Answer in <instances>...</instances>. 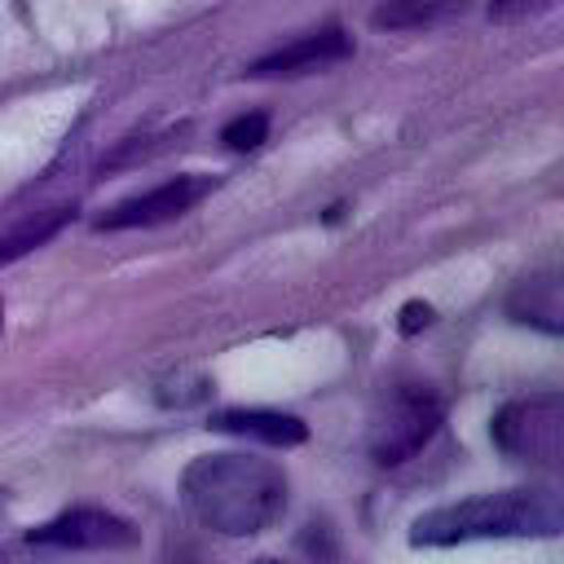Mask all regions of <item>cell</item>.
Here are the masks:
<instances>
[{"instance_id":"obj_5","label":"cell","mask_w":564,"mask_h":564,"mask_svg":"<svg viewBox=\"0 0 564 564\" xmlns=\"http://www.w3.org/2000/svg\"><path fill=\"white\" fill-rule=\"evenodd\" d=\"M216 189V176H203V172H189V176H172L145 194H132L123 203H115L97 229H137V225H163V220H176L185 216L194 203H203L207 194Z\"/></svg>"},{"instance_id":"obj_2","label":"cell","mask_w":564,"mask_h":564,"mask_svg":"<svg viewBox=\"0 0 564 564\" xmlns=\"http://www.w3.org/2000/svg\"><path fill=\"white\" fill-rule=\"evenodd\" d=\"M560 529H564V511L551 489H498L423 511L410 524V542L454 546L480 538H555Z\"/></svg>"},{"instance_id":"obj_4","label":"cell","mask_w":564,"mask_h":564,"mask_svg":"<svg viewBox=\"0 0 564 564\" xmlns=\"http://www.w3.org/2000/svg\"><path fill=\"white\" fill-rule=\"evenodd\" d=\"M441 414H445V405H441V397L432 388H423V383L392 388L388 401H383V410L375 414V427H370V454H375V463L397 467V463L414 458L432 441V432L441 427Z\"/></svg>"},{"instance_id":"obj_1","label":"cell","mask_w":564,"mask_h":564,"mask_svg":"<svg viewBox=\"0 0 564 564\" xmlns=\"http://www.w3.org/2000/svg\"><path fill=\"white\" fill-rule=\"evenodd\" d=\"M185 511L225 538H251L282 520L286 471L256 454H203L181 471Z\"/></svg>"},{"instance_id":"obj_13","label":"cell","mask_w":564,"mask_h":564,"mask_svg":"<svg viewBox=\"0 0 564 564\" xmlns=\"http://www.w3.org/2000/svg\"><path fill=\"white\" fill-rule=\"evenodd\" d=\"M555 0H489V18L494 22H524L542 9H551Z\"/></svg>"},{"instance_id":"obj_12","label":"cell","mask_w":564,"mask_h":564,"mask_svg":"<svg viewBox=\"0 0 564 564\" xmlns=\"http://www.w3.org/2000/svg\"><path fill=\"white\" fill-rule=\"evenodd\" d=\"M264 137H269V119H264L260 110L238 115V119H229V123L220 128V141H225L229 150H256V145H264Z\"/></svg>"},{"instance_id":"obj_10","label":"cell","mask_w":564,"mask_h":564,"mask_svg":"<svg viewBox=\"0 0 564 564\" xmlns=\"http://www.w3.org/2000/svg\"><path fill=\"white\" fill-rule=\"evenodd\" d=\"M463 0H383L375 9V26H388V31H414V26H432L449 13H458Z\"/></svg>"},{"instance_id":"obj_8","label":"cell","mask_w":564,"mask_h":564,"mask_svg":"<svg viewBox=\"0 0 564 564\" xmlns=\"http://www.w3.org/2000/svg\"><path fill=\"white\" fill-rule=\"evenodd\" d=\"M212 427L234 432V436H251V441H264V445H278V449L308 441L304 419L278 414V410H220V414H212Z\"/></svg>"},{"instance_id":"obj_7","label":"cell","mask_w":564,"mask_h":564,"mask_svg":"<svg viewBox=\"0 0 564 564\" xmlns=\"http://www.w3.org/2000/svg\"><path fill=\"white\" fill-rule=\"evenodd\" d=\"M348 53H352V35H344L339 26H326V31H308V35H300L295 44L273 48L269 57L251 62L247 75H256V79H273V75H308V70H326V66L344 62Z\"/></svg>"},{"instance_id":"obj_3","label":"cell","mask_w":564,"mask_h":564,"mask_svg":"<svg viewBox=\"0 0 564 564\" xmlns=\"http://www.w3.org/2000/svg\"><path fill=\"white\" fill-rule=\"evenodd\" d=\"M489 436L507 458L555 467L564 454V397L560 392H529V397L498 405Z\"/></svg>"},{"instance_id":"obj_11","label":"cell","mask_w":564,"mask_h":564,"mask_svg":"<svg viewBox=\"0 0 564 564\" xmlns=\"http://www.w3.org/2000/svg\"><path fill=\"white\" fill-rule=\"evenodd\" d=\"M70 216H75L70 207H53V212H35V216H26L22 225H13L9 234H0V264H9V260H18V256L35 251L40 242H48Z\"/></svg>"},{"instance_id":"obj_14","label":"cell","mask_w":564,"mask_h":564,"mask_svg":"<svg viewBox=\"0 0 564 564\" xmlns=\"http://www.w3.org/2000/svg\"><path fill=\"white\" fill-rule=\"evenodd\" d=\"M432 317H436V313H432V304L410 300V304L401 308V322H397V326H401V335H419L423 326H432Z\"/></svg>"},{"instance_id":"obj_9","label":"cell","mask_w":564,"mask_h":564,"mask_svg":"<svg viewBox=\"0 0 564 564\" xmlns=\"http://www.w3.org/2000/svg\"><path fill=\"white\" fill-rule=\"evenodd\" d=\"M511 313L520 322H533L542 330H560V282L555 278H529L520 282V291L511 295Z\"/></svg>"},{"instance_id":"obj_16","label":"cell","mask_w":564,"mask_h":564,"mask_svg":"<svg viewBox=\"0 0 564 564\" xmlns=\"http://www.w3.org/2000/svg\"><path fill=\"white\" fill-rule=\"evenodd\" d=\"M0 326H4V304H0Z\"/></svg>"},{"instance_id":"obj_15","label":"cell","mask_w":564,"mask_h":564,"mask_svg":"<svg viewBox=\"0 0 564 564\" xmlns=\"http://www.w3.org/2000/svg\"><path fill=\"white\" fill-rule=\"evenodd\" d=\"M256 564H286V560H273V555H260Z\"/></svg>"},{"instance_id":"obj_6","label":"cell","mask_w":564,"mask_h":564,"mask_svg":"<svg viewBox=\"0 0 564 564\" xmlns=\"http://www.w3.org/2000/svg\"><path fill=\"white\" fill-rule=\"evenodd\" d=\"M40 546H66V551H119L137 542V529L101 507H70L53 520H44L40 529L26 533Z\"/></svg>"}]
</instances>
